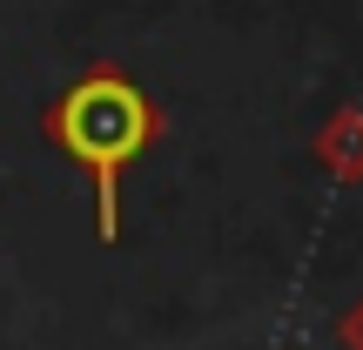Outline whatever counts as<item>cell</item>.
Here are the masks:
<instances>
[{"instance_id": "6da1fadb", "label": "cell", "mask_w": 363, "mask_h": 350, "mask_svg": "<svg viewBox=\"0 0 363 350\" xmlns=\"http://www.w3.org/2000/svg\"><path fill=\"white\" fill-rule=\"evenodd\" d=\"M48 135H54V148L67 162H81L94 175V229H101V243H115V229H121V175L162 135L155 102L142 94V81L115 75V67H94V75H81L48 108Z\"/></svg>"}]
</instances>
